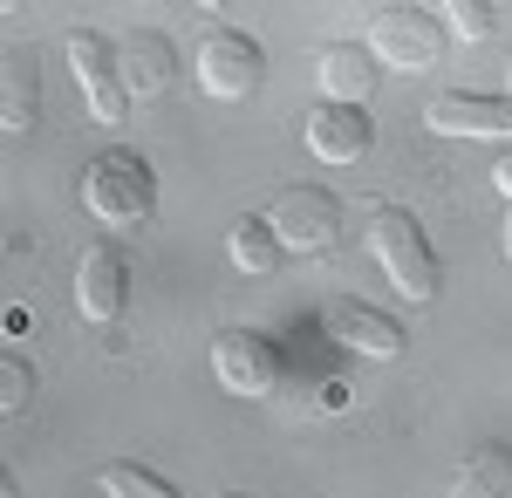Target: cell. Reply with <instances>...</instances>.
<instances>
[{"label":"cell","mask_w":512,"mask_h":498,"mask_svg":"<svg viewBox=\"0 0 512 498\" xmlns=\"http://www.w3.org/2000/svg\"><path fill=\"white\" fill-rule=\"evenodd\" d=\"M369 253L403 301H437V253L403 205H369Z\"/></svg>","instance_id":"6da1fadb"},{"label":"cell","mask_w":512,"mask_h":498,"mask_svg":"<svg viewBox=\"0 0 512 498\" xmlns=\"http://www.w3.org/2000/svg\"><path fill=\"white\" fill-rule=\"evenodd\" d=\"M82 205L103 219V226H144L151 205H158V178L137 151H103L89 171H82Z\"/></svg>","instance_id":"7a4b0ae2"},{"label":"cell","mask_w":512,"mask_h":498,"mask_svg":"<svg viewBox=\"0 0 512 498\" xmlns=\"http://www.w3.org/2000/svg\"><path fill=\"white\" fill-rule=\"evenodd\" d=\"M198 82H205V96H219V103H246V96L267 82L260 41L239 35V28H212V35L198 41Z\"/></svg>","instance_id":"3957f363"},{"label":"cell","mask_w":512,"mask_h":498,"mask_svg":"<svg viewBox=\"0 0 512 498\" xmlns=\"http://www.w3.org/2000/svg\"><path fill=\"white\" fill-rule=\"evenodd\" d=\"M444 21H437L431 7H376V21H369V48H376V62H396V69H431L437 55H444Z\"/></svg>","instance_id":"277c9868"},{"label":"cell","mask_w":512,"mask_h":498,"mask_svg":"<svg viewBox=\"0 0 512 498\" xmlns=\"http://www.w3.org/2000/svg\"><path fill=\"white\" fill-rule=\"evenodd\" d=\"M69 69H76V82H82L89 123H123V110H130L123 62H117V48L96 35V28H76V35H69Z\"/></svg>","instance_id":"5b68a950"},{"label":"cell","mask_w":512,"mask_h":498,"mask_svg":"<svg viewBox=\"0 0 512 498\" xmlns=\"http://www.w3.org/2000/svg\"><path fill=\"white\" fill-rule=\"evenodd\" d=\"M212 376H219V389H233V396H267L280 383V355H274L267 335L226 328V335H212Z\"/></svg>","instance_id":"8992f818"},{"label":"cell","mask_w":512,"mask_h":498,"mask_svg":"<svg viewBox=\"0 0 512 498\" xmlns=\"http://www.w3.org/2000/svg\"><path fill=\"white\" fill-rule=\"evenodd\" d=\"M267 219H274L287 253H321L335 239V226H342V205H335V192H321V185H294V192L274 198Z\"/></svg>","instance_id":"52a82bcc"},{"label":"cell","mask_w":512,"mask_h":498,"mask_svg":"<svg viewBox=\"0 0 512 498\" xmlns=\"http://www.w3.org/2000/svg\"><path fill=\"white\" fill-rule=\"evenodd\" d=\"M123 294H130V260H123L117 239H96V246H82V267H76V301L89 321H117L123 314Z\"/></svg>","instance_id":"ba28073f"},{"label":"cell","mask_w":512,"mask_h":498,"mask_svg":"<svg viewBox=\"0 0 512 498\" xmlns=\"http://www.w3.org/2000/svg\"><path fill=\"white\" fill-rule=\"evenodd\" d=\"M424 116H431V130H444V137H492V144H512V96H465V89H451V96H437Z\"/></svg>","instance_id":"9c48e42d"},{"label":"cell","mask_w":512,"mask_h":498,"mask_svg":"<svg viewBox=\"0 0 512 498\" xmlns=\"http://www.w3.org/2000/svg\"><path fill=\"white\" fill-rule=\"evenodd\" d=\"M369 144H376V123H369L362 103H321V110L308 116V151H315L321 164H355Z\"/></svg>","instance_id":"30bf717a"},{"label":"cell","mask_w":512,"mask_h":498,"mask_svg":"<svg viewBox=\"0 0 512 498\" xmlns=\"http://www.w3.org/2000/svg\"><path fill=\"white\" fill-rule=\"evenodd\" d=\"M315 76H321V96L328 103H369V89H376V48L369 41H328L315 55Z\"/></svg>","instance_id":"8fae6325"},{"label":"cell","mask_w":512,"mask_h":498,"mask_svg":"<svg viewBox=\"0 0 512 498\" xmlns=\"http://www.w3.org/2000/svg\"><path fill=\"white\" fill-rule=\"evenodd\" d=\"M117 62H123V89L130 96H164L171 89V41L158 28H130L117 41Z\"/></svg>","instance_id":"7c38bea8"},{"label":"cell","mask_w":512,"mask_h":498,"mask_svg":"<svg viewBox=\"0 0 512 498\" xmlns=\"http://www.w3.org/2000/svg\"><path fill=\"white\" fill-rule=\"evenodd\" d=\"M41 116V69L28 48H14L7 55V76H0V123H7V137H28Z\"/></svg>","instance_id":"4fadbf2b"},{"label":"cell","mask_w":512,"mask_h":498,"mask_svg":"<svg viewBox=\"0 0 512 498\" xmlns=\"http://www.w3.org/2000/svg\"><path fill=\"white\" fill-rule=\"evenodd\" d=\"M328 321H335V335H342L349 348H362V355H403V328H396L390 314H376V307L342 301Z\"/></svg>","instance_id":"5bb4252c"},{"label":"cell","mask_w":512,"mask_h":498,"mask_svg":"<svg viewBox=\"0 0 512 498\" xmlns=\"http://www.w3.org/2000/svg\"><path fill=\"white\" fill-rule=\"evenodd\" d=\"M280 232H274V219H239L233 232H226V260H233L239 273H274L280 267Z\"/></svg>","instance_id":"9a60e30c"},{"label":"cell","mask_w":512,"mask_h":498,"mask_svg":"<svg viewBox=\"0 0 512 498\" xmlns=\"http://www.w3.org/2000/svg\"><path fill=\"white\" fill-rule=\"evenodd\" d=\"M512 485V444H478L472 458L458 464V478H451V492L458 498H492Z\"/></svg>","instance_id":"2e32d148"},{"label":"cell","mask_w":512,"mask_h":498,"mask_svg":"<svg viewBox=\"0 0 512 498\" xmlns=\"http://www.w3.org/2000/svg\"><path fill=\"white\" fill-rule=\"evenodd\" d=\"M96 492H144V498H171V478L164 471H151V464H103L96 471Z\"/></svg>","instance_id":"e0dca14e"},{"label":"cell","mask_w":512,"mask_h":498,"mask_svg":"<svg viewBox=\"0 0 512 498\" xmlns=\"http://www.w3.org/2000/svg\"><path fill=\"white\" fill-rule=\"evenodd\" d=\"M437 21L451 41H485L492 35V7L485 0H437Z\"/></svg>","instance_id":"ac0fdd59"},{"label":"cell","mask_w":512,"mask_h":498,"mask_svg":"<svg viewBox=\"0 0 512 498\" xmlns=\"http://www.w3.org/2000/svg\"><path fill=\"white\" fill-rule=\"evenodd\" d=\"M35 396V376H28V362L21 355H0V410H21Z\"/></svg>","instance_id":"d6986e66"},{"label":"cell","mask_w":512,"mask_h":498,"mask_svg":"<svg viewBox=\"0 0 512 498\" xmlns=\"http://www.w3.org/2000/svg\"><path fill=\"white\" fill-rule=\"evenodd\" d=\"M492 185H499V192L512 198V144H506V157H499V164H492Z\"/></svg>","instance_id":"ffe728a7"},{"label":"cell","mask_w":512,"mask_h":498,"mask_svg":"<svg viewBox=\"0 0 512 498\" xmlns=\"http://www.w3.org/2000/svg\"><path fill=\"white\" fill-rule=\"evenodd\" d=\"M192 7H205V14H226V7H233V0H192Z\"/></svg>","instance_id":"44dd1931"},{"label":"cell","mask_w":512,"mask_h":498,"mask_svg":"<svg viewBox=\"0 0 512 498\" xmlns=\"http://www.w3.org/2000/svg\"><path fill=\"white\" fill-rule=\"evenodd\" d=\"M506 260H512V198H506Z\"/></svg>","instance_id":"7402d4cb"},{"label":"cell","mask_w":512,"mask_h":498,"mask_svg":"<svg viewBox=\"0 0 512 498\" xmlns=\"http://www.w3.org/2000/svg\"><path fill=\"white\" fill-rule=\"evenodd\" d=\"M21 7H28V0H0V14H21Z\"/></svg>","instance_id":"603a6c76"},{"label":"cell","mask_w":512,"mask_h":498,"mask_svg":"<svg viewBox=\"0 0 512 498\" xmlns=\"http://www.w3.org/2000/svg\"><path fill=\"white\" fill-rule=\"evenodd\" d=\"M506 96H512V55H506Z\"/></svg>","instance_id":"cb8c5ba5"}]
</instances>
